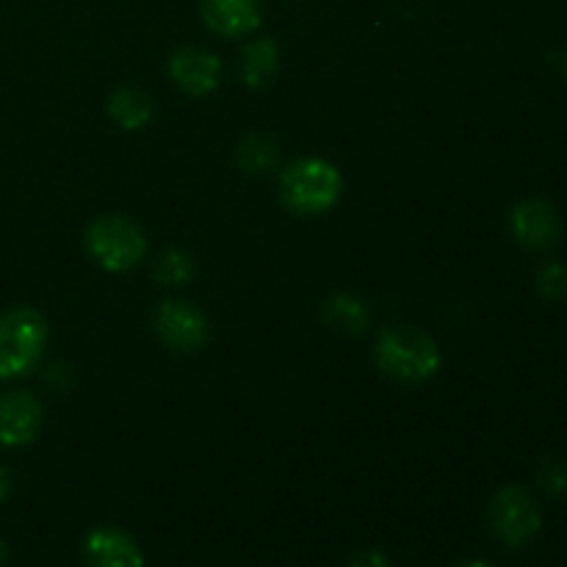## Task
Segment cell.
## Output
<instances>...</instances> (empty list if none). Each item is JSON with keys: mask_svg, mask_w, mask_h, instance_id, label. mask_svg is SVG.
<instances>
[{"mask_svg": "<svg viewBox=\"0 0 567 567\" xmlns=\"http://www.w3.org/2000/svg\"><path fill=\"white\" fill-rule=\"evenodd\" d=\"M374 363L391 380L419 385L437 377L443 365L441 347L415 327H388L374 343Z\"/></svg>", "mask_w": 567, "mask_h": 567, "instance_id": "obj_1", "label": "cell"}, {"mask_svg": "<svg viewBox=\"0 0 567 567\" xmlns=\"http://www.w3.org/2000/svg\"><path fill=\"white\" fill-rule=\"evenodd\" d=\"M280 203L297 216H321L338 205L343 194V175L327 158H297L280 172Z\"/></svg>", "mask_w": 567, "mask_h": 567, "instance_id": "obj_2", "label": "cell"}, {"mask_svg": "<svg viewBox=\"0 0 567 567\" xmlns=\"http://www.w3.org/2000/svg\"><path fill=\"white\" fill-rule=\"evenodd\" d=\"M50 341L48 319L37 308H11L0 313V382L33 374Z\"/></svg>", "mask_w": 567, "mask_h": 567, "instance_id": "obj_3", "label": "cell"}, {"mask_svg": "<svg viewBox=\"0 0 567 567\" xmlns=\"http://www.w3.org/2000/svg\"><path fill=\"white\" fill-rule=\"evenodd\" d=\"M83 249L94 266L111 275L133 271L147 258V236L133 219L122 214L97 216L83 230Z\"/></svg>", "mask_w": 567, "mask_h": 567, "instance_id": "obj_4", "label": "cell"}, {"mask_svg": "<svg viewBox=\"0 0 567 567\" xmlns=\"http://www.w3.org/2000/svg\"><path fill=\"white\" fill-rule=\"evenodd\" d=\"M491 529L498 543L509 548H520L537 537L543 529V509L537 498L526 487L507 485L493 496L491 509Z\"/></svg>", "mask_w": 567, "mask_h": 567, "instance_id": "obj_5", "label": "cell"}, {"mask_svg": "<svg viewBox=\"0 0 567 567\" xmlns=\"http://www.w3.org/2000/svg\"><path fill=\"white\" fill-rule=\"evenodd\" d=\"M153 330L161 343L177 354H194L210 341L208 319L186 299H164L153 313Z\"/></svg>", "mask_w": 567, "mask_h": 567, "instance_id": "obj_6", "label": "cell"}, {"mask_svg": "<svg viewBox=\"0 0 567 567\" xmlns=\"http://www.w3.org/2000/svg\"><path fill=\"white\" fill-rule=\"evenodd\" d=\"M44 421V404L25 388L0 393V446L22 449L37 441Z\"/></svg>", "mask_w": 567, "mask_h": 567, "instance_id": "obj_7", "label": "cell"}, {"mask_svg": "<svg viewBox=\"0 0 567 567\" xmlns=\"http://www.w3.org/2000/svg\"><path fill=\"white\" fill-rule=\"evenodd\" d=\"M166 75L181 92L192 94V97H208L221 81V61L210 50L183 44L166 61Z\"/></svg>", "mask_w": 567, "mask_h": 567, "instance_id": "obj_8", "label": "cell"}, {"mask_svg": "<svg viewBox=\"0 0 567 567\" xmlns=\"http://www.w3.org/2000/svg\"><path fill=\"white\" fill-rule=\"evenodd\" d=\"M509 236L526 249H551L563 238L557 208L546 199H524L509 210Z\"/></svg>", "mask_w": 567, "mask_h": 567, "instance_id": "obj_9", "label": "cell"}, {"mask_svg": "<svg viewBox=\"0 0 567 567\" xmlns=\"http://www.w3.org/2000/svg\"><path fill=\"white\" fill-rule=\"evenodd\" d=\"M83 567H144V554L133 535L120 526H97L83 537Z\"/></svg>", "mask_w": 567, "mask_h": 567, "instance_id": "obj_10", "label": "cell"}, {"mask_svg": "<svg viewBox=\"0 0 567 567\" xmlns=\"http://www.w3.org/2000/svg\"><path fill=\"white\" fill-rule=\"evenodd\" d=\"M199 17L221 39L252 37L260 28V0H197Z\"/></svg>", "mask_w": 567, "mask_h": 567, "instance_id": "obj_11", "label": "cell"}, {"mask_svg": "<svg viewBox=\"0 0 567 567\" xmlns=\"http://www.w3.org/2000/svg\"><path fill=\"white\" fill-rule=\"evenodd\" d=\"M280 44L275 37H255L241 50V78L249 89H266L280 72Z\"/></svg>", "mask_w": 567, "mask_h": 567, "instance_id": "obj_12", "label": "cell"}, {"mask_svg": "<svg viewBox=\"0 0 567 567\" xmlns=\"http://www.w3.org/2000/svg\"><path fill=\"white\" fill-rule=\"evenodd\" d=\"M105 111H109V116L122 131H142L153 120L155 103L144 89L133 86V83H122V86L111 92Z\"/></svg>", "mask_w": 567, "mask_h": 567, "instance_id": "obj_13", "label": "cell"}, {"mask_svg": "<svg viewBox=\"0 0 567 567\" xmlns=\"http://www.w3.org/2000/svg\"><path fill=\"white\" fill-rule=\"evenodd\" d=\"M321 319L338 332H347V336H360L365 332L371 321L369 305L363 302L354 293H332L321 302Z\"/></svg>", "mask_w": 567, "mask_h": 567, "instance_id": "obj_14", "label": "cell"}, {"mask_svg": "<svg viewBox=\"0 0 567 567\" xmlns=\"http://www.w3.org/2000/svg\"><path fill=\"white\" fill-rule=\"evenodd\" d=\"M236 164L247 175H269L280 164V144L266 133H249L236 144Z\"/></svg>", "mask_w": 567, "mask_h": 567, "instance_id": "obj_15", "label": "cell"}, {"mask_svg": "<svg viewBox=\"0 0 567 567\" xmlns=\"http://www.w3.org/2000/svg\"><path fill=\"white\" fill-rule=\"evenodd\" d=\"M194 275H197V264H194V258L186 249H166L155 260V280L161 286L183 288L192 282Z\"/></svg>", "mask_w": 567, "mask_h": 567, "instance_id": "obj_16", "label": "cell"}, {"mask_svg": "<svg viewBox=\"0 0 567 567\" xmlns=\"http://www.w3.org/2000/svg\"><path fill=\"white\" fill-rule=\"evenodd\" d=\"M537 291L546 299H563L567 293V271L557 260H548L537 269Z\"/></svg>", "mask_w": 567, "mask_h": 567, "instance_id": "obj_17", "label": "cell"}, {"mask_svg": "<svg viewBox=\"0 0 567 567\" xmlns=\"http://www.w3.org/2000/svg\"><path fill=\"white\" fill-rule=\"evenodd\" d=\"M537 482L548 496H565L567 493V463L563 460H546L537 471Z\"/></svg>", "mask_w": 567, "mask_h": 567, "instance_id": "obj_18", "label": "cell"}, {"mask_svg": "<svg viewBox=\"0 0 567 567\" xmlns=\"http://www.w3.org/2000/svg\"><path fill=\"white\" fill-rule=\"evenodd\" d=\"M347 567H393L382 551H360L349 559Z\"/></svg>", "mask_w": 567, "mask_h": 567, "instance_id": "obj_19", "label": "cell"}, {"mask_svg": "<svg viewBox=\"0 0 567 567\" xmlns=\"http://www.w3.org/2000/svg\"><path fill=\"white\" fill-rule=\"evenodd\" d=\"M11 487H14V482H11V471L0 465V504L11 496Z\"/></svg>", "mask_w": 567, "mask_h": 567, "instance_id": "obj_20", "label": "cell"}, {"mask_svg": "<svg viewBox=\"0 0 567 567\" xmlns=\"http://www.w3.org/2000/svg\"><path fill=\"white\" fill-rule=\"evenodd\" d=\"M6 559H9V548H6V543L0 540V567L6 565Z\"/></svg>", "mask_w": 567, "mask_h": 567, "instance_id": "obj_21", "label": "cell"}, {"mask_svg": "<svg viewBox=\"0 0 567 567\" xmlns=\"http://www.w3.org/2000/svg\"><path fill=\"white\" fill-rule=\"evenodd\" d=\"M457 567H493V565L480 563V559H471V563H463V565H457Z\"/></svg>", "mask_w": 567, "mask_h": 567, "instance_id": "obj_22", "label": "cell"}, {"mask_svg": "<svg viewBox=\"0 0 567 567\" xmlns=\"http://www.w3.org/2000/svg\"><path fill=\"white\" fill-rule=\"evenodd\" d=\"M559 66H563V75L567 78V50L563 53V59H559Z\"/></svg>", "mask_w": 567, "mask_h": 567, "instance_id": "obj_23", "label": "cell"}]
</instances>
